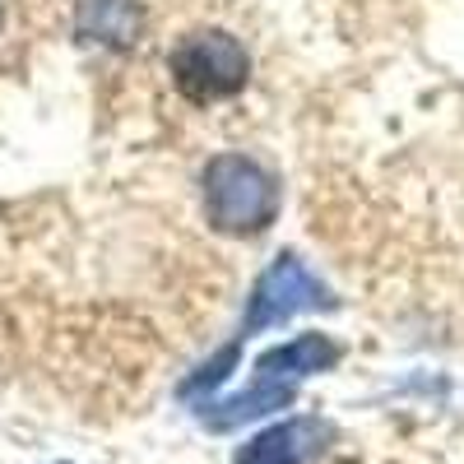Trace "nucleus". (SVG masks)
<instances>
[{
	"mask_svg": "<svg viewBox=\"0 0 464 464\" xmlns=\"http://www.w3.org/2000/svg\"><path fill=\"white\" fill-rule=\"evenodd\" d=\"M200 190H205V218L218 232H232V237H251V232L269 227V218L279 209L275 177L256 159H246V153H218V159H209Z\"/></svg>",
	"mask_w": 464,
	"mask_h": 464,
	"instance_id": "f257e3e1",
	"label": "nucleus"
},
{
	"mask_svg": "<svg viewBox=\"0 0 464 464\" xmlns=\"http://www.w3.org/2000/svg\"><path fill=\"white\" fill-rule=\"evenodd\" d=\"M312 306H334L330 288L306 269L297 256H279L269 260V269L260 275L251 302H246V321H242V339L260 334V330H275L284 321H293L297 312H312Z\"/></svg>",
	"mask_w": 464,
	"mask_h": 464,
	"instance_id": "7ed1b4c3",
	"label": "nucleus"
},
{
	"mask_svg": "<svg viewBox=\"0 0 464 464\" xmlns=\"http://www.w3.org/2000/svg\"><path fill=\"white\" fill-rule=\"evenodd\" d=\"M339 358H343V348H339L330 334L312 330V334H297V339H288V343H279V348H269V353H260L256 376L279 381V385H297V381H306V376L330 372Z\"/></svg>",
	"mask_w": 464,
	"mask_h": 464,
	"instance_id": "39448f33",
	"label": "nucleus"
},
{
	"mask_svg": "<svg viewBox=\"0 0 464 464\" xmlns=\"http://www.w3.org/2000/svg\"><path fill=\"white\" fill-rule=\"evenodd\" d=\"M251 74L246 47L227 33H190L172 52V80L190 102H218L232 98Z\"/></svg>",
	"mask_w": 464,
	"mask_h": 464,
	"instance_id": "f03ea898",
	"label": "nucleus"
},
{
	"mask_svg": "<svg viewBox=\"0 0 464 464\" xmlns=\"http://www.w3.org/2000/svg\"><path fill=\"white\" fill-rule=\"evenodd\" d=\"M144 28V10L135 0H84L80 33L102 47H130Z\"/></svg>",
	"mask_w": 464,
	"mask_h": 464,
	"instance_id": "0eeeda50",
	"label": "nucleus"
},
{
	"mask_svg": "<svg viewBox=\"0 0 464 464\" xmlns=\"http://www.w3.org/2000/svg\"><path fill=\"white\" fill-rule=\"evenodd\" d=\"M293 395H297V385H279V381H265V376H256L242 395L205 404V428H214V432L242 428V422H251V418H260V413H269V409H284V404H293Z\"/></svg>",
	"mask_w": 464,
	"mask_h": 464,
	"instance_id": "423d86ee",
	"label": "nucleus"
},
{
	"mask_svg": "<svg viewBox=\"0 0 464 464\" xmlns=\"http://www.w3.org/2000/svg\"><path fill=\"white\" fill-rule=\"evenodd\" d=\"M330 441V422L321 418H288L279 428L251 437L232 464H306Z\"/></svg>",
	"mask_w": 464,
	"mask_h": 464,
	"instance_id": "20e7f679",
	"label": "nucleus"
}]
</instances>
